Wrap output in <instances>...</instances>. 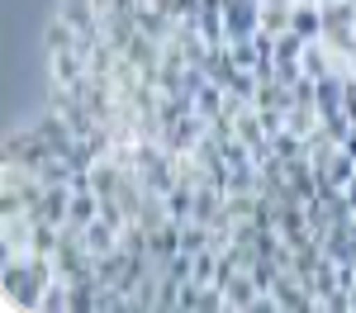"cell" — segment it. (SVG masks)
I'll return each mask as SVG.
<instances>
[{
    "label": "cell",
    "mask_w": 356,
    "mask_h": 313,
    "mask_svg": "<svg viewBox=\"0 0 356 313\" xmlns=\"http://www.w3.org/2000/svg\"><path fill=\"white\" fill-rule=\"evenodd\" d=\"M300 5H318V0H300Z\"/></svg>",
    "instance_id": "11"
},
{
    "label": "cell",
    "mask_w": 356,
    "mask_h": 313,
    "mask_svg": "<svg viewBox=\"0 0 356 313\" xmlns=\"http://www.w3.org/2000/svg\"><path fill=\"white\" fill-rule=\"evenodd\" d=\"M295 5H300V0H261V28H266L271 38H280V33L290 28V19H295Z\"/></svg>",
    "instance_id": "7"
},
{
    "label": "cell",
    "mask_w": 356,
    "mask_h": 313,
    "mask_svg": "<svg viewBox=\"0 0 356 313\" xmlns=\"http://www.w3.org/2000/svg\"><path fill=\"white\" fill-rule=\"evenodd\" d=\"M342 152H347V157H356V124H352V133L342 138Z\"/></svg>",
    "instance_id": "9"
},
{
    "label": "cell",
    "mask_w": 356,
    "mask_h": 313,
    "mask_svg": "<svg viewBox=\"0 0 356 313\" xmlns=\"http://www.w3.org/2000/svg\"><path fill=\"white\" fill-rule=\"evenodd\" d=\"M261 28V0H223V38L238 43Z\"/></svg>",
    "instance_id": "5"
},
{
    "label": "cell",
    "mask_w": 356,
    "mask_h": 313,
    "mask_svg": "<svg viewBox=\"0 0 356 313\" xmlns=\"http://www.w3.org/2000/svg\"><path fill=\"white\" fill-rule=\"evenodd\" d=\"M323 43L356 48V0H323Z\"/></svg>",
    "instance_id": "4"
},
{
    "label": "cell",
    "mask_w": 356,
    "mask_h": 313,
    "mask_svg": "<svg viewBox=\"0 0 356 313\" xmlns=\"http://www.w3.org/2000/svg\"><path fill=\"white\" fill-rule=\"evenodd\" d=\"M48 157H57L53 147H48V138H43V128L33 124V128H15L10 138H5V147H0V162H24V167H43Z\"/></svg>",
    "instance_id": "3"
},
{
    "label": "cell",
    "mask_w": 356,
    "mask_h": 313,
    "mask_svg": "<svg viewBox=\"0 0 356 313\" xmlns=\"http://www.w3.org/2000/svg\"><path fill=\"white\" fill-rule=\"evenodd\" d=\"M57 280L48 252H10L0 256V309L5 313H38L43 289Z\"/></svg>",
    "instance_id": "1"
},
{
    "label": "cell",
    "mask_w": 356,
    "mask_h": 313,
    "mask_svg": "<svg viewBox=\"0 0 356 313\" xmlns=\"http://www.w3.org/2000/svg\"><path fill=\"white\" fill-rule=\"evenodd\" d=\"M57 19L72 28L76 38H86V43L105 38V10H100V0H62L57 5Z\"/></svg>",
    "instance_id": "2"
},
{
    "label": "cell",
    "mask_w": 356,
    "mask_h": 313,
    "mask_svg": "<svg viewBox=\"0 0 356 313\" xmlns=\"http://www.w3.org/2000/svg\"><path fill=\"white\" fill-rule=\"evenodd\" d=\"M342 195H347V204H352V209H356V176H352V185H347Z\"/></svg>",
    "instance_id": "10"
},
{
    "label": "cell",
    "mask_w": 356,
    "mask_h": 313,
    "mask_svg": "<svg viewBox=\"0 0 356 313\" xmlns=\"http://www.w3.org/2000/svg\"><path fill=\"white\" fill-rule=\"evenodd\" d=\"M33 219L43 223H72V185H43V195L33 204Z\"/></svg>",
    "instance_id": "6"
},
{
    "label": "cell",
    "mask_w": 356,
    "mask_h": 313,
    "mask_svg": "<svg viewBox=\"0 0 356 313\" xmlns=\"http://www.w3.org/2000/svg\"><path fill=\"white\" fill-rule=\"evenodd\" d=\"M290 28L300 33V38H323V0L318 5H295V19H290Z\"/></svg>",
    "instance_id": "8"
}]
</instances>
